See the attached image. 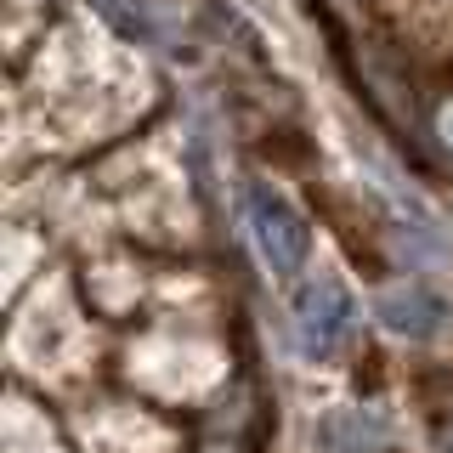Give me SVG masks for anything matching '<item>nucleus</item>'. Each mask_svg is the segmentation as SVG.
<instances>
[{
    "instance_id": "obj_1",
    "label": "nucleus",
    "mask_w": 453,
    "mask_h": 453,
    "mask_svg": "<svg viewBox=\"0 0 453 453\" xmlns=\"http://www.w3.org/2000/svg\"><path fill=\"white\" fill-rule=\"evenodd\" d=\"M244 221H250V238H255V250H261L266 273L295 278L306 266L311 226H306V216L295 210V198L283 188H273V181H250L244 188Z\"/></svg>"
},
{
    "instance_id": "obj_2",
    "label": "nucleus",
    "mask_w": 453,
    "mask_h": 453,
    "mask_svg": "<svg viewBox=\"0 0 453 453\" xmlns=\"http://www.w3.org/2000/svg\"><path fill=\"white\" fill-rule=\"evenodd\" d=\"M351 323H357V295H351V283L334 273V266H318L301 295H295V334H301V351L311 357H323V351H334L340 340L351 334Z\"/></svg>"
},
{
    "instance_id": "obj_3",
    "label": "nucleus",
    "mask_w": 453,
    "mask_h": 453,
    "mask_svg": "<svg viewBox=\"0 0 453 453\" xmlns=\"http://www.w3.org/2000/svg\"><path fill=\"white\" fill-rule=\"evenodd\" d=\"M221 374L216 351L204 346H176V340H148L142 351H131V380H142L159 396H204L210 380Z\"/></svg>"
},
{
    "instance_id": "obj_4",
    "label": "nucleus",
    "mask_w": 453,
    "mask_h": 453,
    "mask_svg": "<svg viewBox=\"0 0 453 453\" xmlns=\"http://www.w3.org/2000/svg\"><path fill=\"white\" fill-rule=\"evenodd\" d=\"M368 306H374L380 329L396 334V340H431V334L448 323V301L431 289V283H419V278H391V283H380Z\"/></svg>"
},
{
    "instance_id": "obj_5",
    "label": "nucleus",
    "mask_w": 453,
    "mask_h": 453,
    "mask_svg": "<svg viewBox=\"0 0 453 453\" xmlns=\"http://www.w3.org/2000/svg\"><path fill=\"white\" fill-rule=\"evenodd\" d=\"M391 250H396V261H414V266H442L448 261V244L442 238H431V233H391Z\"/></svg>"
},
{
    "instance_id": "obj_6",
    "label": "nucleus",
    "mask_w": 453,
    "mask_h": 453,
    "mask_svg": "<svg viewBox=\"0 0 453 453\" xmlns=\"http://www.w3.org/2000/svg\"><path fill=\"white\" fill-rule=\"evenodd\" d=\"M96 12H103V18H113L119 28H131V35H153V12L142 6V0H96Z\"/></svg>"
},
{
    "instance_id": "obj_7",
    "label": "nucleus",
    "mask_w": 453,
    "mask_h": 453,
    "mask_svg": "<svg viewBox=\"0 0 453 453\" xmlns=\"http://www.w3.org/2000/svg\"><path fill=\"white\" fill-rule=\"evenodd\" d=\"M436 136H442V142H448V148H453V103H448L442 113H436Z\"/></svg>"
},
{
    "instance_id": "obj_8",
    "label": "nucleus",
    "mask_w": 453,
    "mask_h": 453,
    "mask_svg": "<svg viewBox=\"0 0 453 453\" xmlns=\"http://www.w3.org/2000/svg\"><path fill=\"white\" fill-rule=\"evenodd\" d=\"M448 453H453V431H448Z\"/></svg>"
}]
</instances>
